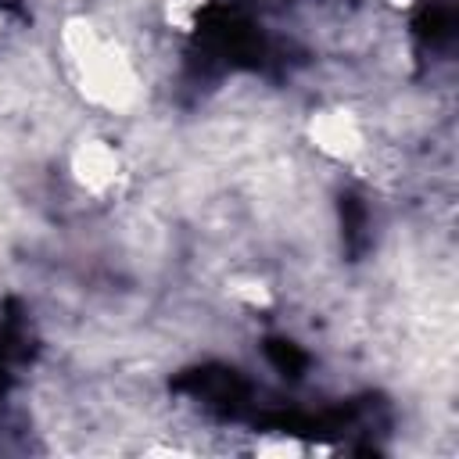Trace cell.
Listing matches in <instances>:
<instances>
[{"mask_svg": "<svg viewBox=\"0 0 459 459\" xmlns=\"http://www.w3.org/2000/svg\"><path fill=\"white\" fill-rule=\"evenodd\" d=\"M57 61L72 93L100 115H129L143 104L147 79L118 29L93 14H68L57 29Z\"/></svg>", "mask_w": 459, "mask_h": 459, "instance_id": "1", "label": "cell"}, {"mask_svg": "<svg viewBox=\"0 0 459 459\" xmlns=\"http://www.w3.org/2000/svg\"><path fill=\"white\" fill-rule=\"evenodd\" d=\"M68 183L90 201H111L129 183V158L108 133H82L65 154Z\"/></svg>", "mask_w": 459, "mask_h": 459, "instance_id": "2", "label": "cell"}, {"mask_svg": "<svg viewBox=\"0 0 459 459\" xmlns=\"http://www.w3.org/2000/svg\"><path fill=\"white\" fill-rule=\"evenodd\" d=\"M308 143L333 165H359L373 151L369 122L348 104H326L308 115Z\"/></svg>", "mask_w": 459, "mask_h": 459, "instance_id": "3", "label": "cell"}, {"mask_svg": "<svg viewBox=\"0 0 459 459\" xmlns=\"http://www.w3.org/2000/svg\"><path fill=\"white\" fill-rule=\"evenodd\" d=\"M215 0H158V14L172 32H194Z\"/></svg>", "mask_w": 459, "mask_h": 459, "instance_id": "4", "label": "cell"}, {"mask_svg": "<svg viewBox=\"0 0 459 459\" xmlns=\"http://www.w3.org/2000/svg\"><path fill=\"white\" fill-rule=\"evenodd\" d=\"M0 32H4V11H0Z\"/></svg>", "mask_w": 459, "mask_h": 459, "instance_id": "5", "label": "cell"}]
</instances>
